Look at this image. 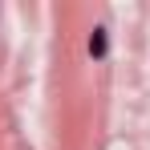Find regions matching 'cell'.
Instances as JSON below:
<instances>
[{"instance_id":"1","label":"cell","mask_w":150,"mask_h":150,"mask_svg":"<svg viewBox=\"0 0 150 150\" xmlns=\"http://www.w3.org/2000/svg\"><path fill=\"white\" fill-rule=\"evenodd\" d=\"M105 49H110L105 28H93V37H89V53H93V57H105Z\"/></svg>"}]
</instances>
